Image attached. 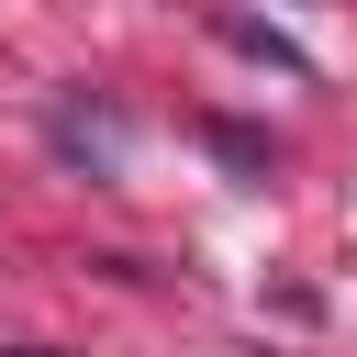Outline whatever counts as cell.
Returning <instances> with one entry per match:
<instances>
[{"mask_svg": "<svg viewBox=\"0 0 357 357\" xmlns=\"http://www.w3.org/2000/svg\"><path fill=\"white\" fill-rule=\"evenodd\" d=\"M223 33H234V45H245V56H268V67H279V78H301V45H279V33H268V22H245V11H223Z\"/></svg>", "mask_w": 357, "mask_h": 357, "instance_id": "cell-1", "label": "cell"}, {"mask_svg": "<svg viewBox=\"0 0 357 357\" xmlns=\"http://www.w3.org/2000/svg\"><path fill=\"white\" fill-rule=\"evenodd\" d=\"M11 357H45V346H11Z\"/></svg>", "mask_w": 357, "mask_h": 357, "instance_id": "cell-2", "label": "cell"}]
</instances>
